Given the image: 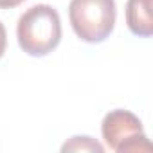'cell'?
<instances>
[{"label":"cell","instance_id":"6da1fadb","mask_svg":"<svg viewBox=\"0 0 153 153\" xmlns=\"http://www.w3.org/2000/svg\"><path fill=\"white\" fill-rule=\"evenodd\" d=\"M20 49L34 58L47 56L61 42V20L58 11L47 4L29 7L16 24Z\"/></svg>","mask_w":153,"mask_h":153},{"label":"cell","instance_id":"7a4b0ae2","mask_svg":"<svg viewBox=\"0 0 153 153\" xmlns=\"http://www.w3.org/2000/svg\"><path fill=\"white\" fill-rule=\"evenodd\" d=\"M68 18L79 40L87 43H101L115 27V0H70Z\"/></svg>","mask_w":153,"mask_h":153},{"label":"cell","instance_id":"3957f363","mask_svg":"<svg viewBox=\"0 0 153 153\" xmlns=\"http://www.w3.org/2000/svg\"><path fill=\"white\" fill-rule=\"evenodd\" d=\"M101 133L106 146L117 153L151 149V144L144 133L140 119L130 110L108 112L101 123Z\"/></svg>","mask_w":153,"mask_h":153},{"label":"cell","instance_id":"277c9868","mask_svg":"<svg viewBox=\"0 0 153 153\" xmlns=\"http://www.w3.org/2000/svg\"><path fill=\"white\" fill-rule=\"evenodd\" d=\"M126 24L128 29L140 38L153 34L151 0H128L126 2Z\"/></svg>","mask_w":153,"mask_h":153},{"label":"cell","instance_id":"5b68a950","mask_svg":"<svg viewBox=\"0 0 153 153\" xmlns=\"http://www.w3.org/2000/svg\"><path fill=\"white\" fill-rule=\"evenodd\" d=\"M61 151H97L103 153L105 148L88 135H76L61 146Z\"/></svg>","mask_w":153,"mask_h":153},{"label":"cell","instance_id":"8992f818","mask_svg":"<svg viewBox=\"0 0 153 153\" xmlns=\"http://www.w3.org/2000/svg\"><path fill=\"white\" fill-rule=\"evenodd\" d=\"M6 45H7V33H6L4 24L0 22V58H2L4 52H6Z\"/></svg>","mask_w":153,"mask_h":153},{"label":"cell","instance_id":"52a82bcc","mask_svg":"<svg viewBox=\"0 0 153 153\" xmlns=\"http://www.w3.org/2000/svg\"><path fill=\"white\" fill-rule=\"evenodd\" d=\"M24 0H0V9H13L16 6H20Z\"/></svg>","mask_w":153,"mask_h":153}]
</instances>
